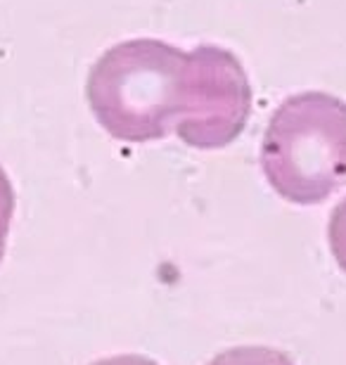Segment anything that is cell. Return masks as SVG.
<instances>
[{
  "label": "cell",
  "mask_w": 346,
  "mask_h": 365,
  "mask_svg": "<svg viewBox=\"0 0 346 365\" xmlns=\"http://www.w3.org/2000/svg\"><path fill=\"white\" fill-rule=\"evenodd\" d=\"M188 53L159 38L116 43L98 57L86 95L95 119L121 143L173 133L183 109Z\"/></svg>",
  "instance_id": "obj_1"
},
{
  "label": "cell",
  "mask_w": 346,
  "mask_h": 365,
  "mask_svg": "<svg viewBox=\"0 0 346 365\" xmlns=\"http://www.w3.org/2000/svg\"><path fill=\"white\" fill-rule=\"evenodd\" d=\"M91 365H159V363L152 359H145V356H138V354H121V356H112V359L95 361Z\"/></svg>",
  "instance_id": "obj_7"
},
{
  "label": "cell",
  "mask_w": 346,
  "mask_h": 365,
  "mask_svg": "<svg viewBox=\"0 0 346 365\" xmlns=\"http://www.w3.org/2000/svg\"><path fill=\"white\" fill-rule=\"evenodd\" d=\"M261 169L294 204H320L344 187L346 102L322 91L285 98L263 133Z\"/></svg>",
  "instance_id": "obj_2"
},
{
  "label": "cell",
  "mask_w": 346,
  "mask_h": 365,
  "mask_svg": "<svg viewBox=\"0 0 346 365\" xmlns=\"http://www.w3.org/2000/svg\"><path fill=\"white\" fill-rule=\"evenodd\" d=\"M327 237L337 264L346 273V200H342L332 211V218H330L327 225Z\"/></svg>",
  "instance_id": "obj_5"
},
{
  "label": "cell",
  "mask_w": 346,
  "mask_h": 365,
  "mask_svg": "<svg viewBox=\"0 0 346 365\" xmlns=\"http://www.w3.org/2000/svg\"><path fill=\"white\" fill-rule=\"evenodd\" d=\"M207 365H297L290 356L270 346H235L218 354Z\"/></svg>",
  "instance_id": "obj_4"
},
{
  "label": "cell",
  "mask_w": 346,
  "mask_h": 365,
  "mask_svg": "<svg viewBox=\"0 0 346 365\" xmlns=\"http://www.w3.org/2000/svg\"><path fill=\"white\" fill-rule=\"evenodd\" d=\"M252 102V83L240 57L204 43L188 50L185 93L173 133L190 148L220 150L245 130Z\"/></svg>",
  "instance_id": "obj_3"
},
{
  "label": "cell",
  "mask_w": 346,
  "mask_h": 365,
  "mask_svg": "<svg viewBox=\"0 0 346 365\" xmlns=\"http://www.w3.org/2000/svg\"><path fill=\"white\" fill-rule=\"evenodd\" d=\"M12 216H14V190L7 173L3 171V166H0V261L5 257Z\"/></svg>",
  "instance_id": "obj_6"
}]
</instances>
